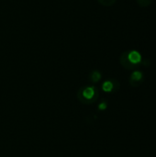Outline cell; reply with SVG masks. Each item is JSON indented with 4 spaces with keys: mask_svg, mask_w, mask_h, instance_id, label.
Masks as SVG:
<instances>
[{
    "mask_svg": "<svg viewBox=\"0 0 156 157\" xmlns=\"http://www.w3.org/2000/svg\"><path fill=\"white\" fill-rule=\"evenodd\" d=\"M96 94V88L94 86H87L82 89V98H78L80 101H83L84 99L90 100L95 97Z\"/></svg>",
    "mask_w": 156,
    "mask_h": 157,
    "instance_id": "1",
    "label": "cell"
},
{
    "mask_svg": "<svg viewBox=\"0 0 156 157\" xmlns=\"http://www.w3.org/2000/svg\"><path fill=\"white\" fill-rule=\"evenodd\" d=\"M128 59L131 63H139L142 61V55L137 51H131L128 55Z\"/></svg>",
    "mask_w": 156,
    "mask_h": 157,
    "instance_id": "2",
    "label": "cell"
},
{
    "mask_svg": "<svg viewBox=\"0 0 156 157\" xmlns=\"http://www.w3.org/2000/svg\"><path fill=\"white\" fill-rule=\"evenodd\" d=\"M102 88L105 92H110L112 89H113V84L111 81H106L103 86H102Z\"/></svg>",
    "mask_w": 156,
    "mask_h": 157,
    "instance_id": "3",
    "label": "cell"
},
{
    "mask_svg": "<svg viewBox=\"0 0 156 157\" xmlns=\"http://www.w3.org/2000/svg\"><path fill=\"white\" fill-rule=\"evenodd\" d=\"M101 78V75L98 71H94L91 75V80L93 82H98Z\"/></svg>",
    "mask_w": 156,
    "mask_h": 157,
    "instance_id": "4",
    "label": "cell"
},
{
    "mask_svg": "<svg viewBox=\"0 0 156 157\" xmlns=\"http://www.w3.org/2000/svg\"><path fill=\"white\" fill-rule=\"evenodd\" d=\"M142 77H143V74H142L141 72H139V71H135V72H133V74L131 75V78H132L133 80H135V81L141 80Z\"/></svg>",
    "mask_w": 156,
    "mask_h": 157,
    "instance_id": "5",
    "label": "cell"
},
{
    "mask_svg": "<svg viewBox=\"0 0 156 157\" xmlns=\"http://www.w3.org/2000/svg\"><path fill=\"white\" fill-rule=\"evenodd\" d=\"M107 109V104L105 102H102L98 105V109L100 110H103V109Z\"/></svg>",
    "mask_w": 156,
    "mask_h": 157,
    "instance_id": "6",
    "label": "cell"
}]
</instances>
